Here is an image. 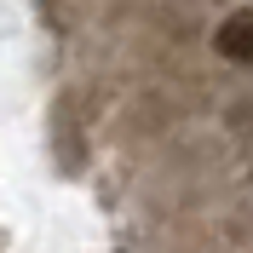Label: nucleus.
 <instances>
[{"instance_id":"1","label":"nucleus","mask_w":253,"mask_h":253,"mask_svg":"<svg viewBox=\"0 0 253 253\" xmlns=\"http://www.w3.org/2000/svg\"><path fill=\"white\" fill-rule=\"evenodd\" d=\"M219 52L236 63H253V12H236L230 23L219 29Z\"/></svg>"}]
</instances>
